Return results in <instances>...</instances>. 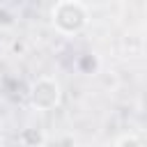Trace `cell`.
<instances>
[{"mask_svg": "<svg viewBox=\"0 0 147 147\" xmlns=\"http://www.w3.org/2000/svg\"><path fill=\"white\" fill-rule=\"evenodd\" d=\"M51 23L60 34L74 37L90 23V9L78 0H60L51 9Z\"/></svg>", "mask_w": 147, "mask_h": 147, "instance_id": "6da1fadb", "label": "cell"}, {"mask_svg": "<svg viewBox=\"0 0 147 147\" xmlns=\"http://www.w3.org/2000/svg\"><path fill=\"white\" fill-rule=\"evenodd\" d=\"M28 101L37 110H53L62 101V87L51 76H39L28 87Z\"/></svg>", "mask_w": 147, "mask_h": 147, "instance_id": "7a4b0ae2", "label": "cell"}, {"mask_svg": "<svg viewBox=\"0 0 147 147\" xmlns=\"http://www.w3.org/2000/svg\"><path fill=\"white\" fill-rule=\"evenodd\" d=\"M18 138H21V142H23L25 147H39V145L44 142V131L37 129V126H28V129L21 131Z\"/></svg>", "mask_w": 147, "mask_h": 147, "instance_id": "3957f363", "label": "cell"}, {"mask_svg": "<svg viewBox=\"0 0 147 147\" xmlns=\"http://www.w3.org/2000/svg\"><path fill=\"white\" fill-rule=\"evenodd\" d=\"M76 69L80 74H94L99 69V57L94 53H83L78 60H76Z\"/></svg>", "mask_w": 147, "mask_h": 147, "instance_id": "277c9868", "label": "cell"}, {"mask_svg": "<svg viewBox=\"0 0 147 147\" xmlns=\"http://www.w3.org/2000/svg\"><path fill=\"white\" fill-rule=\"evenodd\" d=\"M115 147H145V140L138 133H124L115 140Z\"/></svg>", "mask_w": 147, "mask_h": 147, "instance_id": "5b68a950", "label": "cell"}, {"mask_svg": "<svg viewBox=\"0 0 147 147\" xmlns=\"http://www.w3.org/2000/svg\"><path fill=\"white\" fill-rule=\"evenodd\" d=\"M2 51H5V46H2V41H0V55H2Z\"/></svg>", "mask_w": 147, "mask_h": 147, "instance_id": "8992f818", "label": "cell"}]
</instances>
